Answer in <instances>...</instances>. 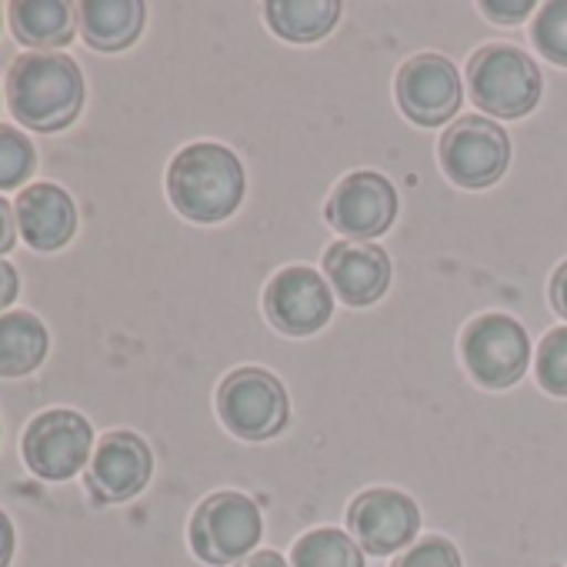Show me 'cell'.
<instances>
[{"instance_id":"cell-1","label":"cell","mask_w":567,"mask_h":567,"mask_svg":"<svg viewBox=\"0 0 567 567\" xmlns=\"http://www.w3.org/2000/svg\"><path fill=\"white\" fill-rule=\"evenodd\" d=\"M8 104L31 131H64L84 107V74L61 51L21 54L8 71Z\"/></svg>"},{"instance_id":"cell-2","label":"cell","mask_w":567,"mask_h":567,"mask_svg":"<svg viewBox=\"0 0 567 567\" xmlns=\"http://www.w3.org/2000/svg\"><path fill=\"white\" fill-rule=\"evenodd\" d=\"M247 190L244 164L224 144H187L167 167V194L177 214L197 224H217L230 217Z\"/></svg>"},{"instance_id":"cell-3","label":"cell","mask_w":567,"mask_h":567,"mask_svg":"<svg viewBox=\"0 0 567 567\" xmlns=\"http://www.w3.org/2000/svg\"><path fill=\"white\" fill-rule=\"evenodd\" d=\"M540 71L530 54L511 44H484L467 61V94L477 111L517 121L540 101Z\"/></svg>"},{"instance_id":"cell-4","label":"cell","mask_w":567,"mask_h":567,"mask_svg":"<svg viewBox=\"0 0 567 567\" xmlns=\"http://www.w3.org/2000/svg\"><path fill=\"white\" fill-rule=\"evenodd\" d=\"M217 414L224 427L244 441H270L291 417L284 384L264 368H237L217 388Z\"/></svg>"},{"instance_id":"cell-5","label":"cell","mask_w":567,"mask_h":567,"mask_svg":"<svg viewBox=\"0 0 567 567\" xmlns=\"http://www.w3.org/2000/svg\"><path fill=\"white\" fill-rule=\"evenodd\" d=\"M264 534L257 504L240 491L210 494L190 517V547L204 564L227 567L254 554Z\"/></svg>"},{"instance_id":"cell-6","label":"cell","mask_w":567,"mask_h":567,"mask_svg":"<svg viewBox=\"0 0 567 567\" xmlns=\"http://www.w3.org/2000/svg\"><path fill=\"white\" fill-rule=\"evenodd\" d=\"M461 358L481 388L504 391L524 378L530 364V341L520 321L507 315H481L461 334Z\"/></svg>"},{"instance_id":"cell-7","label":"cell","mask_w":567,"mask_h":567,"mask_svg":"<svg viewBox=\"0 0 567 567\" xmlns=\"http://www.w3.org/2000/svg\"><path fill=\"white\" fill-rule=\"evenodd\" d=\"M511 164V141L501 124L467 114L457 117L441 137V167L444 174L471 190L491 187L504 177Z\"/></svg>"},{"instance_id":"cell-8","label":"cell","mask_w":567,"mask_h":567,"mask_svg":"<svg viewBox=\"0 0 567 567\" xmlns=\"http://www.w3.org/2000/svg\"><path fill=\"white\" fill-rule=\"evenodd\" d=\"M94 447V427L78 411H44L24 431V461L44 481L74 477Z\"/></svg>"},{"instance_id":"cell-9","label":"cell","mask_w":567,"mask_h":567,"mask_svg":"<svg viewBox=\"0 0 567 567\" xmlns=\"http://www.w3.org/2000/svg\"><path fill=\"white\" fill-rule=\"evenodd\" d=\"M264 315L288 338L318 334L334 315L331 284L315 267H284L264 291Z\"/></svg>"},{"instance_id":"cell-10","label":"cell","mask_w":567,"mask_h":567,"mask_svg":"<svg viewBox=\"0 0 567 567\" xmlns=\"http://www.w3.org/2000/svg\"><path fill=\"white\" fill-rule=\"evenodd\" d=\"M324 217L348 240L371 244L374 237H381L384 230H391V224L398 217V190L378 171L348 174L331 190L328 207H324Z\"/></svg>"},{"instance_id":"cell-11","label":"cell","mask_w":567,"mask_h":567,"mask_svg":"<svg viewBox=\"0 0 567 567\" xmlns=\"http://www.w3.org/2000/svg\"><path fill=\"white\" fill-rule=\"evenodd\" d=\"M394 94L404 117L421 127H437L457 114L464 101V84L457 68L444 54H417L398 71Z\"/></svg>"},{"instance_id":"cell-12","label":"cell","mask_w":567,"mask_h":567,"mask_svg":"<svg viewBox=\"0 0 567 567\" xmlns=\"http://www.w3.org/2000/svg\"><path fill=\"white\" fill-rule=\"evenodd\" d=\"M348 527L361 550L384 557V554L411 547V540L421 530V511L404 491L371 487L351 501Z\"/></svg>"},{"instance_id":"cell-13","label":"cell","mask_w":567,"mask_h":567,"mask_svg":"<svg viewBox=\"0 0 567 567\" xmlns=\"http://www.w3.org/2000/svg\"><path fill=\"white\" fill-rule=\"evenodd\" d=\"M154 471V454L147 441L134 431H111L101 437L91 467H87V491L101 504H124L137 497Z\"/></svg>"},{"instance_id":"cell-14","label":"cell","mask_w":567,"mask_h":567,"mask_svg":"<svg viewBox=\"0 0 567 567\" xmlns=\"http://www.w3.org/2000/svg\"><path fill=\"white\" fill-rule=\"evenodd\" d=\"M324 274L344 305L368 308L391 288V257L378 244L338 240L324 250Z\"/></svg>"},{"instance_id":"cell-15","label":"cell","mask_w":567,"mask_h":567,"mask_svg":"<svg viewBox=\"0 0 567 567\" xmlns=\"http://www.w3.org/2000/svg\"><path fill=\"white\" fill-rule=\"evenodd\" d=\"M18 230L28 247L48 254L61 250L78 230V207L71 194L58 184H31L18 194Z\"/></svg>"},{"instance_id":"cell-16","label":"cell","mask_w":567,"mask_h":567,"mask_svg":"<svg viewBox=\"0 0 567 567\" xmlns=\"http://www.w3.org/2000/svg\"><path fill=\"white\" fill-rule=\"evenodd\" d=\"M78 24L94 51H124L144 31L141 0H84L78 4Z\"/></svg>"},{"instance_id":"cell-17","label":"cell","mask_w":567,"mask_h":567,"mask_svg":"<svg viewBox=\"0 0 567 567\" xmlns=\"http://www.w3.org/2000/svg\"><path fill=\"white\" fill-rule=\"evenodd\" d=\"M51 338L41 318L31 311L0 315V378H24L48 358Z\"/></svg>"},{"instance_id":"cell-18","label":"cell","mask_w":567,"mask_h":567,"mask_svg":"<svg viewBox=\"0 0 567 567\" xmlns=\"http://www.w3.org/2000/svg\"><path fill=\"white\" fill-rule=\"evenodd\" d=\"M264 14L277 38L291 44H315L334 31L341 4L338 0H270Z\"/></svg>"},{"instance_id":"cell-19","label":"cell","mask_w":567,"mask_h":567,"mask_svg":"<svg viewBox=\"0 0 567 567\" xmlns=\"http://www.w3.org/2000/svg\"><path fill=\"white\" fill-rule=\"evenodd\" d=\"M74 8L64 0H18L11 4V28L14 38L28 48H61L74 38Z\"/></svg>"},{"instance_id":"cell-20","label":"cell","mask_w":567,"mask_h":567,"mask_svg":"<svg viewBox=\"0 0 567 567\" xmlns=\"http://www.w3.org/2000/svg\"><path fill=\"white\" fill-rule=\"evenodd\" d=\"M291 567H364V550L351 534L338 527H318L295 544Z\"/></svg>"},{"instance_id":"cell-21","label":"cell","mask_w":567,"mask_h":567,"mask_svg":"<svg viewBox=\"0 0 567 567\" xmlns=\"http://www.w3.org/2000/svg\"><path fill=\"white\" fill-rule=\"evenodd\" d=\"M38 154L28 134L11 124H0V190H18L34 174Z\"/></svg>"},{"instance_id":"cell-22","label":"cell","mask_w":567,"mask_h":567,"mask_svg":"<svg viewBox=\"0 0 567 567\" xmlns=\"http://www.w3.org/2000/svg\"><path fill=\"white\" fill-rule=\"evenodd\" d=\"M530 38L550 64L567 68V0H550L537 11Z\"/></svg>"},{"instance_id":"cell-23","label":"cell","mask_w":567,"mask_h":567,"mask_svg":"<svg viewBox=\"0 0 567 567\" xmlns=\"http://www.w3.org/2000/svg\"><path fill=\"white\" fill-rule=\"evenodd\" d=\"M537 384L554 398H567V328L547 331L537 344Z\"/></svg>"},{"instance_id":"cell-24","label":"cell","mask_w":567,"mask_h":567,"mask_svg":"<svg viewBox=\"0 0 567 567\" xmlns=\"http://www.w3.org/2000/svg\"><path fill=\"white\" fill-rule=\"evenodd\" d=\"M391 567H464V564L447 537L431 534L424 540H414L408 550H401V557Z\"/></svg>"},{"instance_id":"cell-25","label":"cell","mask_w":567,"mask_h":567,"mask_svg":"<svg viewBox=\"0 0 567 567\" xmlns=\"http://www.w3.org/2000/svg\"><path fill=\"white\" fill-rule=\"evenodd\" d=\"M534 11L530 0H514V4H504V0H484L481 14H487L494 24H517Z\"/></svg>"},{"instance_id":"cell-26","label":"cell","mask_w":567,"mask_h":567,"mask_svg":"<svg viewBox=\"0 0 567 567\" xmlns=\"http://www.w3.org/2000/svg\"><path fill=\"white\" fill-rule=\"evenodd\" d=\"M18 295H21V277L14 270V264L0 260V311L8 315V308L18 301Z\"/></svg>"},{"instance_id":"cell-27","label":"cell","mask_w":567,"mask_h":567,"mask_svg":"<svg viewBox=\"0 0 567 567\" xmlns=\"http://www.w3.org/2000/svg\"><path fill=\"white\" fill-rule=\"evenodd\" d=\"M18 240V214L14 207L0 197V254H8Z\"/></svg>"},{"instance_id":"cell-28","label":"cell","mask_w":567,"mask_h":567,"mask_svg":"<svg viewBox=\"0 0 567 567\" xmlns=\"http://www.w3.org/2000/svg\"><path fill=\"white\" fill-rule=\"evenodd\" d=\"M550 305H554V311L567 321V260L554 270V277H550Z\"/></svg>"},{"instance_id":"cell-29","label":"cell","mask_w":567,"mask_h":567,"mask_svg":"<svg viewBox=\"0 0 567 567\" xmlns=\"http://www.w3.org/2000/svg\"><path fill=\"white\" fill-rule=\"evenodd\" d=\"M11 557H14V524L4 511H0V567H8Z\"/></svg>"},{"instance_id":"cell-30","label":"cell","mask_w":567,"mask_h":567,"mask_svg":"<svg viewBox=\"0 0 567 567\" xmlns=\"http://www.w3.org/2000/svg\"><path fill=\"white\" fill-rule=\"evenodd\" d=\"M234 567H291V564L284 560L277 550H254L250 557H244V560L234 564Z\"/></svg>"}]
</instances>
